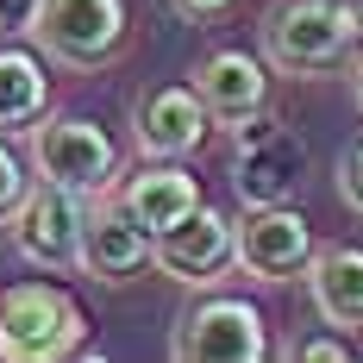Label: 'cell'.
<instances>
[{"label":"cell","instance_id":"5b68a950","mask_svg":"<svg viewBox=\"0 0 363 363\" xmlns=\"http://www.w3.org/2000/svg\"><path fill=\"white\" fill-rule=\"evenodd\" d=\"M32 38L63 69H101L125 44V0H44Z\"/></svg>","mask_w":363,"mask_h":363},{"label":"cell","instance_id":"2e32d148","mask_svg":"<svg viewBox=\"0 0 363 363\" xmlns=\"http://www.w3.org/2000/svg\"><path fill=\"white\" fill-rule=\"evenodd\" d=\"M32 194V176H26V163H19V150L0 145V225L19 213V201Z\"/></svg>","mask_w":363,"mask_h":363},{"label":"cell","instance_id":"30bf717a","mask_svg":"<svg viewBox=\"0 0 363 363\" xmlns=\"http://www.w3.org/2000/svg\"><path fill=\"white\" fill-rule=\"evenodd\" d=\"M207 125H213V113L201 101V88H145L138 94V107H132V138L145 157H188V150L207 138Z\"/></svg>","mask_w":363,"mask_h":363},{"label":"cell","instance_id":"7402d4cb","mask_svg":"<svg viewBox=\"0 0 363 363\" xmlns=\"http://www.w3.org/2000/svg\"><path fill=\"white\" fill-rule=\"evenodd\" d=\"M357 13H363V0H357Z\"/></svg>","mask_w":363,"mask_h":363},{"label":"cell","instance_id":"ffe728a7","mask_svg":"<svg viewBox=\"0 0 363 363\" xmlns=\"http://www.w3.org/2000/svg\"><path fill=\"white\" fill-rule=\"evenodd\" d=\"M182 13H188V19H213V13H225V0H176Z\"/></svg>","mask_w":363,"mask_h":363},{"label":"cell","instance_id":"52a82bcc","mask_svg":"<svg viewBox=\"0 0 363 363\" xmlns=\"http://www.w3.org/2000/svg\"><path fill=\"white\" fill-rule=\"evenodd\" d=\"M301 169H307V145L294 138L289 125L263 119L257 113L251 125H238V157H232V188L245 207H282L301 188Z\"/></svg>","mask_w":363,"mask_h":363},{"label":"cell","instance_id":"ba28073f","mask_svg":"<svg viewBox=\"0 0 363 363\" xmlns=\"http://www.w3.org/2000/svg\"><path fill=\"white\" fill-rule=\"evenodd\" d=\"M150 263L169 282H182V289H213L219 276L238 263V225L201 201L188 219H176L169 232L150 238Z\"/></svg>","mask_w":363,"mask_h":363},{"label":"cell","instance_id":"8fae6325","mask_svg":"<svg viewBox=\"0 0 363 363\" xmlns=\"http://www.w3.org/2000/svg\"><path fill=\"white\" fill-rule=\"evenodd\" d=\"M145 263H150V232L119 207V194L113 201L94 194L88 201V225H82V276H94V282H132Z\"/></svg>","mask_w":363,"mask_h":363},{"label":"cell","instance_id":"4fadbf2b","mask_svg":"<svg viewBox=\"0 0 363 363\" xmlns=\"http://www.w3.org/2000/svg\"><path fill=\"white\" fill-rule=\"evenodd\" d=\"M119 207L157 238V232H169L176 219H188L201 207V182L188 176V169H176V157H150L138 176L119 182Z\"/></svg>","mask_w":363,"mask_h":363},{"label":"cell","instance_id":"7c38bea8","mask_svg":"<svg viewBox=\"0 0 363 363\" xmlns=\"http://www.w3.org/2000/svg\"><path fill=\"white\" fill-rule=\"evenodd\" d=\"M194 88L213 113V125H251L257 113L269 107V75L251 50H213L201 69H194Z\"/></svg>","mask_w":363,"mask_h":363},{"label":"cell","instance_id":"3957f363","mask_svg":"<svg viewBox=\"0 0 363 363\" xmlns=\"http://www.w3.org/2000/svg\"><path fill=\"white\" fill-rule=\"evenodd\" d=\"M32 169H38V182H57V188H75V194L94 201L119 176V150L94 119L63 113V119H38L32 125Z\"/></svg>","mask_w":363,"mask_h":363},{"label":"cell","instance_id":"e0dca14e","mask_svg":"<svg viewBox=\"0 0 363 363\" xmlns=\"http://www.w3.org/2000/svg\"><path fill=\"white\" fill-rule=\"evenodd\" d=\"M338 201L351 213H363V138H351V145L338 150Z\"/></svg>","mask_w":363,"mask_h":363},{"label":"cell","instance_id":"5bb4252c","mask_svg":"<svg viewBox=\"0 0 363 363\" xmlns=\"http://www.w3.org/2000/svg\"><path fill=\"white\" fill-rule=\"evenodd\" d=\"M307 294L320 307V320L338 332L363 326V251L357 245H332V251H313L307 263Z\"/></svg>","mask_w":363,"mask_h":363},{"label":"cell","instance_id":"9a60e30c","mask_svg":"<svg viewBox=\"0 0 363 363\" xmlns=\"http://www.w3.org/2000/svg\"><path fill=\"white\" fill-rule=\"evenodd\" d=\"M50 107V75L32 50H0V138L32 132Z\"/></svg>","mask_w":363,"mask_h":363},{"label":"cell","instance_id":"277c9868","mask_svg":"<svg viewBox=\"0 0 363 363\" xmlns=\"http://www.w3.org/2000/svg\"><path fill=\"white\" fill-rule=\"evenodd\" d=\"M169 351L182 363H257V357H269V332H263V313L251 301L207 294V301L182 307Z\"/></svg>","mask_w":363,"mask_h":363},{"label":"cell","instance_id":"8992f818","mask_svg":"<svg viewBox=\"0 0 363 363\" xmlns=\"http://www.w3.org/2000/svg\"><path fill=\"white\" fill-rule=\"evenodd\" d=\"M82 225H88V194L57 182H38L19 201V213L6 219L13 251L38 269H82Z\"/></svg>","mask_w":363,"mask_h":363},{"label":"cell","instance_id":"9c48e42d","mask_svg":"<svg viewBox=\"0 0 363 363\" xmlns=\"http://www.w3.org/2000/svg\"><path fill=\"white\" fill-rule=\"evenodd\" d=\"M232 225H238V269L257 282H294V276H307V263L320 251L307 213H294L289 201L282 207H245V219H232Z\"/></svg>","mask_w":363,"mask_h":363},{"label":"cell","instance_id":"44dd1931","mask_svg":"<svg viewBox=\"0 0 363 363\" xmlns=\"http://www.w3.org/2000/svg\"><path fill=\"white\" fill-rule=\"evenodd\" d=\"M351 94H357V113H363V50H357V63H351Z\"/></svg>","mask_w":363,"mask_h":363},{"label":"cell","instance_id":"7a4b0ae2","mask_svg":"<svg viewBox=\"0 0 363 363\" xmlns=\"http://www.w3.org/2000/svg\"><path fill=\"white\" fill-rule=\"evenodd\" d=\"M88 320L69 289L57 282H13L0 289V357L6 363H57L75 357Z\"/></svg>","mask_w":363,"mask_h":363},{"label":"cell","instance_id":"ac0fdd59","mask_svg":"<svg viewBox=\"0 0 363 363\" xmlns=\"http://www.w3.org/2000/svg\"><path fill=\"white\" fill-rule=\"evenodd\" d=\"M289 357H301V363H345L351 345H345V338H301V345H289Z\"/></svg>","mask_w":363,"mask_h":363},{"label":"cell","instance_id":"d6986e66","mask_svg":"<svg viewBox=\"0 0 363 363\" xmlns=\"http://www.w3.org/2000/svg\"><path fill=\"white\" fill-rule=\"evenodd\" d=\"M44 0H0V32H32Z\"/></svg>","mask_w":363,"mask_h":363},{"label":"cell","instance_id":"6da1fadb","mask_svg":"<svg viewBox=\"0 0 363 363\" xmlns=\"http://www.w3.org/2000/svg\"><path fill=\"white\" fill-rule=\"evenodd\" d=\"M357 0H282L263 19V57L289 75H326L357 57Z\"/></svg>","mask_w":363,"mask_h":363}]
</instances>
